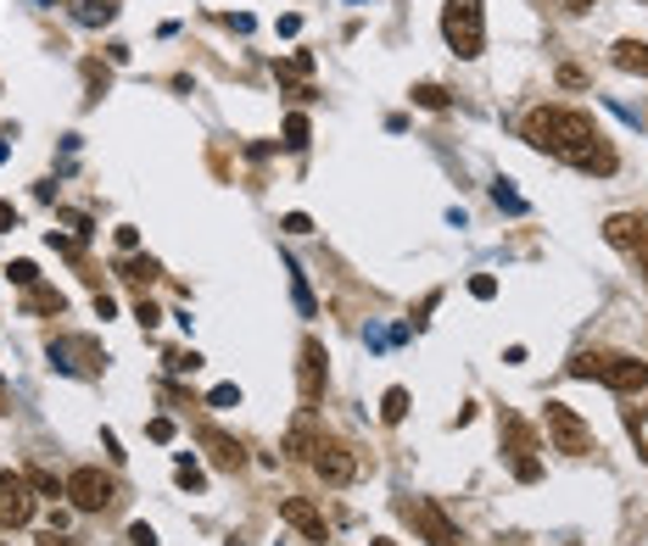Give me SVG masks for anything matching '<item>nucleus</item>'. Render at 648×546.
<instances>
[{
  "instance_id": "obj_27",
  "label": "nucleus",
  "mask_w": 648,
  "mask_h": 546,
  "mask_svg": "<svg viewBox=\"0 0 648 546\" xmlns=\"http://www.w3.org/2000/svg\"><path fill=\"white\" fill-rule=\"evenodd\" d=\"M7 274H12V279H17L23 290H34V284H39V268H34V263H12Z\"/></svg>"
},
{
  "instance_id": "obj_24",
  "label": "nucleus",
  "mask_w": 648,
  "mask_h": 546,
  "mask_svg": "<svg viewBox=\"0 0 648 546\" xmlns=\"http://www.w3.org/2000/svg\"><path fill=\"white\" fill-rule=\"evenodd\" d=\"M291 290H297V307H302V318H313L319 307H313V295H308V279H302L297 268H291Z\"/></svg>"
},
{
  "instance_id": "obj_18",
  "label": "nucleus",
  "mask_w": 648,
  "mask_h": 546,
  "mask_svg": "<svg viewBox=\"0 0 648 546\" xmlns=\"http://www.w3.org/2000/svg\"><path fill=\"white\" fill-rule=\"evenodd\" d=\"M381 418H386V424H403V418H408V390H403V385H392V390L381 396Z\"/></svg>"
},
{
  "instance_id": "obj_12",
  "label": "nucleus",
  "mask_w": 648,
  "mask_h": 546,
  "mask_svg": "<svg viewBox=\"0 0 648 546\" xmlns=\"http://www.w3.org/2000/svg\"><path fill=\"white\" fill-rule=\"evenodd\" d=\"M324 363H331V357H324V345L308 335V340H302V363H297V390H302V408H313L319 396H324Z\"/></svg>"
},
{
  "instance_id": "obj_9",
  "label": "nucleus",
  "mask_w": 648,
  "mask_h": 546,
  "mask_svg": "<svg viewBox=\"0 0 648 546\" xmlns=\"http://www.w3.org/2000/svg\"><path fill=\"white\" fill-rule=\"evenodd\" d=\"M34 519V485L28 474L0 469V530H23Z\"/></svg>"
},
{
  "instance_id": "obj_3",
  "label": "nucleus",
  "mask_w": 648,
  "mask_h": 546,
  "mask_svg": "<svg viewBox=\"0 0 648 546\" xmlns=\"http://www.w3.org/2000/svg\"><path fill=\"white\" fill-rule=\"evenodd\" d=\"M442 34L453 45V57L476 62L487 51V12H481V0H447V7H442Z\"/></svg>"
},
{
  "instance_id": "obj_33",
  "label": "nucleus",
  "mask_w": 648,
  "mask_h": 546,
  "mask_svg": "<svg viewBox=\"0 0 648 546\" xmlns=\"http://www.w3.org/2000/svg\"><path fill=\"white\" fill-rule=\"evenodd\" d=\"M146 435H152V440H173V424H168V418H152Z\"/></svg>"
},
{
  "instance_id": "obj_20",
  "label": "nucleus",
  "mask_w": 648,
  "mask_h": 546,
  "mask_svg": "<svg viewBox=\"0 0 648 546\" xmlns=\"http://www.w3.org/2000/svg\"><path fill=\"white\" fill-rule=\"evenodd\" d=\"M28 485H34L39 496H68V480H57L51 469H28Z\"/></svg>"
},
{
  "instance_id": "obj_1",
  "label": "nucleus",
  "mask_w": 648,
  "mask_h": 546,
  "mask_svg": "<svg viewBox=\"0 0 648 546\" xmlns=\"http://www.w3.org/2000/svg\"><path fill=\"white\" fill-rule=\"evenodd\" d=\"M526 139L537 145V151H548L553 162H571L576 173H598L610 179L615 173V145L604 139V129H598L587 112H571V107H537L526 118Z\"/></svg>"
},
{
  "instance_id": "obj_39",
  "label": "nucleus",
  "mask_w": 648,
  "mask_h": 546,
  "mask_svg": "<svg viewBox=\"0 0 648 546\" xmlns=\"http://www.w3.org/2000/svg\"><path fill=\"white\" fill-rule=\"evenodd\" d=\"M369 546H397V541H369Z\"/></svg>"
},
{
  "instance_id": "obj_30",
  "label": "nucleus",
  "mask_w": 648,
  "mask_h": 546,
  "mask_svg": "<svg viewBox=\"0 0 648 546\" xmlns=\"http://www.w3.org/2000/svg\"><path fill=\"white\" fill-rule=\"evenodd\" d=\"M236 402H241L236 385H218V390H213V408H236Z\"/></svg>"
},
{
  "instance_id": "obj_40",
  "label": "nucleus",
  "mask_w": 648,
  "mask_h": 546,
  "mask_svg": "<svg viewBox=\"0 0 648 546\" xmlns=\"http://www.w3.org/2000/svg\"><path fill=\"white\" fill-rule=\"evenodd\" d=\"M0 546H7V541H0Z\"/></svg>"
},
{
  "instance_id": "obj_17",
  "label": "nucleus",
  "mask_w": 648,
  "mask_h": 546,
  "mask_svg": "<svg viewBox=\"0 0 648 546\" xmlns=\"http://www.w3.org/2000/svg\"><path fill=\"white\" fill-rule=\"evenodd\" d=\"M28 313H57V318H62V313H68V295H62V290L34 284V290H28Z\"/></svg>"
},
{
  "instance_id": "obj_35",
  "label": "nucleus",
  "mask_w": 648,
  "mask_h": 546,
  "mask_svg": "<svg viewBox=\"0 0 648 546\" xmlns=\"http://www.w3.org/2000/svg\"><path fill=\"white\" fill-rule=\"evenodd\" d=\"M308 229H313L308 213H291V218H286V234H308Z\"/></svg>"
},
{
  "instance_id": "obj_14",
  "label": "nucleus",
  "mask_w": 648,
  "mask_h": 546,
  "mask_svg": "<svg viewBox=\"0 0 648 546\" xmlns=\"http://www.w3.org/2000/svg\"><path fill=\"white\" fill-rule=\"evenodd\" d=\"M313 446H319V429H313V413L302 408V418L286 429V458H302V463H308V458H313Z\"/></svg>"
},
{
  "instance_id": "obj_22",
  "label": "nucleus",
  "mask_w": 648,
  "mask_h": 546,
  "mask_svg": "<svg viewBox=\"0 0 648 546\" xmlns=\"http://www.w3.org/2000/svg\"><path fill=\"white\" fill-rule=\"evenodd\" d=\"M308 134H313V129H308V118H302V112H291V118H286V145H291V151H302Z\"/></svg>"
},
{
  "instance_id": "obj_19",
  "label": "nucleus",
  "mask_w": 648,
  "mask_h": 546,
  "mask_svg": "<svg viewBox=\"0 0 648 546\" xmlns=\"http://www.w3.org/2000/svg\"><path fill=\"white\" fill-rule=\"evenodd\" d=\"M118 17V0H84L79 7V23H112Z\"/></svg>"
},
{
  "instance_id": "obj_21",
  "label": "nucleus",
  "mask_w": 648,
  "mask_h": 546,
  "mask_svg": "<svg viewBox=\"0 0 648 546\" xmlns=\"http://www.w3.org/2000/svg\"><path fill=\"white\" fill-rule=\"evenodd\" d=\"M413 107H425V112H447V89H442V84H420V89H413Z\"/></svg>"
},
{
  "instance_id": "obj_23",
  "label": "nucleus",
  "mask_w": 648,
  "mask_h": 546,
  "mask_svg": "<svg viewBox=\"0 0 648 546\" xmlns=\"http://www.w3.org/2000/svg\"><path fill=\"white\" fill-rule=\"evenodd\" d=\"M173 480H179L184 490H202V469H196V458H179V469H173Z\"/></svg>"
},
{
  "instance_id": "obj_26",
  "label": "nucleus",
  "mask_w": 648,
  "mask_h": 546,
  "mask_svg": "<svg viewBox=\"0 0 648 546\" xmlns=\"http://www.w3.org/2000/svg\"><path fill=\"white\" fill-rule=\"evenodd\" d=\"M470 295H476V302H492V295H497V279H492V274H476V279H470Z\"/></svg>"
},
{
  "instance_id": "obj_36",
  "label": "nucleus",
  "mask_w": 648,
  "mask_h": 546,
  "mask_svg": "<svg viewBox=\"0 0 648 546\" xmlns=\"http://www.w3.org/2000/svg\"><path fill=\"white\" fill-rule=\"evenodd\" d=\"M62 223H68V229H79V234H89V218H84V213H62Z\"/></svg>"
},
{
  "instance_id": "obj_15",
  "label": "nucleus",
  "mask_w": 648,
  "mask_h": 546,
  "mask_svg": "<svg viewBox=\"0 0 648 546\" xmlns=\"http://www.w3.org/2000/svg\"><path fill=\"white\" fill-rule=\"evenodd\" d=\"M610 62H615L621 73H643V78H648V45H643V39H621L615 51H610Z\"/></svg>"
},
{
  "instance_id": "obj_7",
  "label": "nucleus",
  "mask_w": 648,
  "mask_h": 546,
  "mask_svg": "<svg viewBox=\"0 0 648 546\" xmlns=\"http://www.w3.org/2000/svg\"><path fill=\"white\" fill-rule=\"evenodd\" d=\"M604 240L615 245V252H626L637 263V274L648 279V213H615L604 223Z\"/></svg>"
},
{
  "instance_id": "obj_16",
  "label": "nucleus",
  "mask_w": 648,
  "mask_h": 546,
  "mask_svg": "<svg viewBox=\"0 0 648 546\" xmlns=\"http://www.w3.org/2000/svg\"><path fill=\"white\" fill-rule=\"evenodd\" d=\"M112 274H118V279H129L134 290H146V284L157 279V263H152V257H123V263H118Z\"/></svg>"
},
{
  "instance_id": "obj_25",
  "label": "nucleus",
  "mask_w": 648,
  "mask_h": 546,
  "mask_svg": "<svg viewBox=\"0 0 648 546\" xmlns=\"http://www.w3.org/2000/svg\"><path fill=\"white\" fill-rule=\"evenodd\" d=\"M168 368H173V374H196L202 357H196V352H168Z\"/></svg>"
},
{
  "instance_id": "obj_10",
  "label": "nucleus",
  "mask_w": 648,
  "mask_h": 546,
  "mask_svg": "<svg viewBox=\"0 0 648 546\" xmlns=\"http://www.w3.org/2000/svg\"><path fill=\"white\" fill-rule=\"evenodd\" d=\"M503 435H508V458H515V480H526V485L542 480V463L531 458V452H537V435H531L515 413H503Z\"/></svg>"
},
{
  "instance_id": "obj_8",
  "label": "nucleus",
  "mask_w": 648,
  "mask_h": 546,
  "mask_svg": "<svg viewBox=\"0 0 648 546\" xmlns=\"http://www.w3.org/2000/svg\"><path fill=\"white\" fill-rule=\"evenodd\" d=\"M313 474L324 480V485H352L358 480V458H352V446L347 440H336V435H319V446H313Z\"/></svg>"
},
{
  "instance_id": "obj_2",
  "label": "nucleus",
  "mask_w": 648,
  "mask_h": 546,
  "mask_svg": "<svg viewBox=\"0 0 648 546\" xmlns=\"http://www.w3.org/2000/svg\"><path fill=\"white\" fill-rule=\"evenodd\" d=\"M571 374H576V379H598V385H610V390H621V396L648 390V363H643V357H626V352H581V357L571 363Z\"/></svg>"
},
{
  "instance_id": "obj_6",
  "label": "nucleus",
  "mask_w": 648,
  "mask_h": 546,
  "mask_svg": "<svg viewBox=\"0 0 648 546\" xmlns=\"http://www.w3.org/2000/svg\"><path fill=\"white\" fill-rule=\"evenodd\" d=\"M403 519L420 530L431 546H465V535H458V524L442 513V502H431V496H413V502H403Z\"/></svg>"
},
{
  "instance_id": "obj_4",
  "label": "nucleus",
  "mask_w": 648,
  "mask_h": 546,
  "mask_svg": "<svg viewBox=\"0 0 648 546\" xmlns=\"http://www.w3.org/2000/svg\"><path fill=\"white\" fill-rule=\"evenodd\" d=\"M548 440H553V452H565V458H587L592 452V429L565 402H548Z\"/></svg>"
},
{
  "instance_id": "obj_5",
  "label": "nucleus",
  "mask_w": 648,
  "mask_h": 546,
  "mask_svg": "<svg viewBox=\"0 0 648 546\" xmlns=\"http://www.w3.org/2000/svg\"><path fill=\"white\" fill-rule=\"evenodd\" d=\"M68 502H73L79 513H107V508L118 502V485H112V474H101V469H73V474H68Z\"/></svg>"
},
{
  "instance_id": "obj_28",
  "label": "nucleus",
  "mask_w": 648,
  "mask_h": 546,
  "mask_svg": "<svg viewBox=\"0 0 648 546\" xmlns=\"http://www.w3.org/2000/svg\"><path fill=\"white\" fill-rule=\"evenodd\" d=\"M129 546H157V530L152 524H129Z\"/></svg>"
},
{
  "instance_id": "obj_32",
  "label": "nucleus",
  "mask_w": 648,
  "mask_h": 546,
  "mask_svg": "<svg viewBox=\"0 0 648 546\" xmlns=\"http://www.w3.org/2000/svg\"><path fill=\"white\" fill-rule=\"evenodd\" d=\"M12 229H17V207L0 202V234H12Z\"/></svg>"
},
{
  "instance_id": "obj_38",
  "label": "nucleus",
  "mask_w": 648,
  "mask_h": 546,
  "mask_svg": "<svg viewBox=\"0 0 648 546\" xmlns=\"http://www.w3.org/2000/svg\"><path fill=\"white\" fill-rule=\"evenodd\" d=\"M565 7H571V12L581 17V12H592V7H598V0H565Z\"/></svg>"
},
{
  "instance_id": "obj_31",
  "label": "nucleus",
  "mask_w": 648,
  "mask_h": 546,
  "mask_svg": "<svg viewBox=\"0 0 648 546\" xmlns=\"http://www.w3.org/2000/svg\"><path fill=\"white\" fill-rule=\"evenodd\" d=\"M134 318H141V324H146V329H152V324H157V318H163V313H157V307H152V302H146V295H141V302H134Z\"/></svg>"
},
{
  "instance_id": "obj_34",
  "label": "nucleus",
  "mask_w": 648,
  "mask_h": 546,
  "mask_svg": "<svg viewBox=\"0 0 648 546\" xmlns=\"http://www.w3.org/2000/svg\"><path fill=\"white\" fill-rule=\"evenodd\" d=\"M39 546H79V541H73V535H62V530H45V535H39Z\"/></svg>"
},
{
  "instance_id": "obj_13",
  "label": "nucleus",
  "mask_w": 648,
  "mask_h": 546,
  "mask_svg": "<svg viewBox=\"0 0 648 546\" xmlns=\"http://www.w3.org/2000/svg\"><path fill=\"white\" fill-rule=\"evenodd\" d=\"M280 519H286L302 541H319V546L331 541V524H324V513L308 502V496H286V502H280Z\"/></svg>"
},
{
  "instance_id": "obj_11",
  "label": "nucleus",
  "mask_w": 648,
  "mask_h": 546,
  "mask_svg": "<svg viewBox=\"0 0 648 546\" xmlns=\"http://www.w3.org/2000/svg\"><path fill=\"white\" fill-rule=\"evenodd\" d=\"M196 440L207 446L213 469H224V474H241V469H247V446H241L236 435H224L218 424H202V429H196Z\"/></svg>"
},
{
  "instance_id": "obj_37",
  "label": "nucleus",
  "mask_w": 648,
  "mask_h": 546,
  "mask_svg": "<svg viewBox=\"0 0 648 546\" xmlns=\"http://www.w3.org/2000/svg\"><path fill=\"white\" fill-rule=\"evenodd\" d=\"M12 413V390H7V379H0V418Z\"/></svg>"
},
{
  "instance_id": "obj_29",
  "label": "nucleus",
  "mask_w": 648,
  "mask_h": 546,
  "mask_svg": "<svg viewBox=\"0 0 648 546\" xmlns=\"http://www.w3.org/2000/svg\"><path fill=\"white\" fill-rule=\"evenodd\" d=\"M492 202H497V207H515V213H520V195H515V190H508L503 179L492 184Z\"/></svg>"
}]
</instances>
